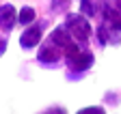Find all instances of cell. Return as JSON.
I'll use <instances>...</instances> for the list:
<instances>
[{
  "mask_svg": "<svg viewBox=\"0 0 121 114\" xmlns=\"http://www.w3.org/2000/svg\"><path fill=\"white\" fill-rule=\"evenodd\" d=\"M37 65L43 69H58L60 65H65V52L58 45H54L50 39H45L43 43L37 47Z\"/></svg>",
  "mask_w": 121,
  "mask_h": 114,
  "instance_id": "3",
  "label": "cell"
},
{
  "mask_svg": "<svg viewBox=\"0 0 121 114\" xmlns=\"http://www.w3.org/2000/svg\"><path fill=\"white\" fill-rule=\"evenodd\" d=\"M78 13H82V15L89 17V20H93L97 15V2L95 0H80V11Z\"/></svg>",
  "mask_w": 121,
  "mask_h": 114,
  "instance_id": "11",
  "label": "cell"
},
{
  "mask_svg": "<svg viewBox=\"0 0 121 114\" xmlns=\"http://www.w3.org/2000/svg\"><path fill=\"white\" fill-rule=\"evenodd\" d=\"M76 114H106V108L104 106H86V108H80Z\"/></svg>",
  "mask_w": 121,
  "mask_h": 114,
  "instance_id": "12",
  "label": "cell"
},
{
  "mask_svg": "<svg viewBox=\"0 0 121 114\" xmlns=\"http://www.w3.org/2000/svg\"><path fill=\"white\" fill-rule=\"evenodd\" d=\"M48 39L52 41L54 45H58L60 50L65 52V54H67L69 50H73L76 45H78V43L73 41V37L69 35V30L65 28V24H58V26H54V28H52V32L48 35Z\"/></svg>",
  "mask_w": 121,
  "mask_h": 114,
  "instance_id": "7",
  "label": "cell"
},
{
  "mask_svg": "<svg viewBox=\"0 0 121 114\" xmlns=\"http://www.w3.org/2000/svg\"><path fill=\"white\" fill-rule=\"evenodd\" d=\"M71 7V0H50V13L52 15H67Z\"/></svg>",
  "mask_w": 121,
  "mask_h": 114,
  "instance_id": "10",
  "label": "cell"
},
{
  "mask_svg": "<svg viewBox=\"0 0 121 114\" xmlns=\"http://www.w3.org/2000/svg\"><path fill=\"white\" fill-rule=\"evenodd\" d=\"M41 114H67V110H65L63 106H52V108H48V110H43Z\"/></svg>",
  "mask_w": 121,
  "mask_h": 114,
  "instance_id": "13",
  "label": "cell"
},
{
  "mask_svg": "<svg viewBox=\"0 0 121 114\" xmlns=\"http://www.w3.org/2000/svg\"><path fill=\"white\" fill-rule=\"evenodd\" d=\"M97 11L102 22L112 24L121 32V0H97Z\"/></svg>",
  "mask_w": 121,
  "mask_h": 114,
  "instance_id": "5",
  "label": "cell"
},
{
  "mask_svg": "<svg viewBox=\"0 0 121 114\" xmlns=\"http://www.w3.org/2000/svg\"><path fill=\"white\" fill-rule=\"evenodd\" d=\"M95 39L102 47H112L121 43V32L108 22H99V26L95 28Z\"/></svg>",
  "mask_w": 121,
  "mask_h": 114,
  "instance_id": "6",
  "label": "cell"
},
{
  "mask_svg": "<svg viewBox=\"0 0 121 114\" xmlns=\"http://www.w3.org/2000/svg\"><path fill=\"white\" fill-rule=\"evenodd\" d=\"M65 28L69 30V35L73 37L76 43H82V45H89V39L95 35V28L91 26V20L84 17L82 13H73L69 11L65 15Z\"/></svg>",
  "mask_w": 121,
  "mask_h": 114,
  "instance_id": "2",
  "label": "cell"
},
{
  "mask_svg": "<svg viewBox=\"0 0 121 114\" xmlns=\"http://www.w3.org/2000/svg\"><path fill=\"white\" fill-rule=\"evenodd\" d=\"M37 22V9L30 7V4H24L22 9H17V24L20 26H33Z\"/></svg>",
  "mask_w": 121,
  "mask_h": 114,
  "instance_id": "9",
  "label": "cell"
},
{
  "mask_svg": "<svg viewBox=\"0 0 121 114\" xmlns=\"http://www.w3.org/2000/svg\"><path fill=\"white\" fill-rule=\"evenodd\" d=\"M15 24H17V9L11 2L0 4V30L2 32H13Z\"/></svg>",
  "mask_w": 121,
  "mask_h": 114,
  "instance_id": "8",
  "label": "cell"
},
{
  "mask_svg": "<svg viewBox=\"0 0 121 114\" xmlns=\"http://www.w3.org/2000/svg\"><path fill=\"white\" fill-rule=\"evenodd\" d=\"M43 35H45V24L35 22L33 26H26L22 35H20V47L24 52H33L43 43Z\"/></svg>",
  "mask_w": 121,
  "mask_h": 114,
  "instance_id": "4",
  "label": "cell"
},
{
  "mask_svg": "<svg viewBox=\"0 0 121 114\" xmlns=\"http://www.w3.org/2000/svg\"><path fill=\"white\" fill-rule=\"evenodd\" d=\"M95 65V54L93 50H89V45L78 43L73 50L65 54V69H67V80L78 82L84 73H89Z\"/></svg>",
  "mask_w": 121,
  "mask_h": 114,
  "instance_id": "1",
  "label": "cell"
},
{
  "mask_svg": "<svg viewBox=\"0 0 121 114\" xmlns=\"http://www.w3.org/2000/svg\"><path fill=\"white\" fill-rule=\"evenodd\" d=\"M7 47H9V41H7V37L0 32V56H4L7 54Z\"/></svg>",
  "mask_w": 121,
  "mask_h": 114,
  "instance_id": "14",
  "label": "cell"
}]
</instances>
